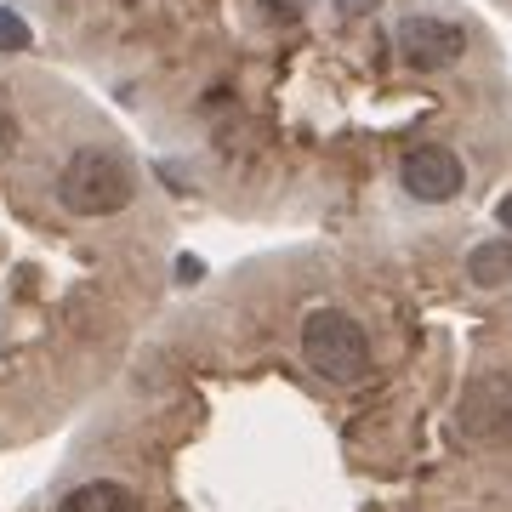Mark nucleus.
I'll use <instances>...</instances> for the list:
<instances>
[{
    "instance_id": "obj_1",
    "label": "nucleus",
    "mask_w": 512,
    "mask_h": 512,
    "mask_svg": "<svg viewBox=\"0 0 512 512\" xmlns=\"http://www.w3.org/2000/svg\"><path fill=\"white\" fill-rule=\"evenodd\" d=\"M131 194H137L131 171L114 160V154H103V148H80V154H69V165L57 171V200H63V211H74V217H120L131 205Z\"/></svg>"
},
{
    "instance_id": "obj_2",
    "label": "nucleus",
    "mask_w": 512,
    "mask_h": 512,
    "mask_svg": "<svg viewBox=\"0 0 512 512\" xmlns=\"http://www.w3.org/2000/svg\"><path fill=\"white\" fill-rule=\"evenodd\" d=\"M302 359H308L325 382H359L370 370L365 325L342 308H313L308 319H302Z\"/></svg>"
},
{
    "instance_id": "obj_3",
    "label": "nucleus",
    "mask_w": 512,
    "mask_h": 512,
    "mask_svg": "<svg viewBox=\"0 0 512 512\" xmlns=\"http://www.w3.org/2000/svg\"><path fill=\"white\" fill-rule=\"evenodd\" d=\"M404 194L421 205H444V200H456L461 183H467V171H461L456 160V148H444V143H421L404 154Z\"/></svg>"
},
{
    "instance_id": "obj_4",
    "label": "nucleus",
    "mask_w": 512,
    "mask_h": 512,
    "mask_svg": "<svg viewBox=\"0 0 512 512\" xmlns=\"http://www.w3.org/2000/svg\"><path fill=\"white\" fill-rule=\"evenodd\" d=\"M393 40H399V57L421 74L450 69V63H461V52H467V35L444 18H404Z\"/></svg>"
},
{
    "instance_id": "obj_5",
    "label": "nucleus",
    "mask_w": 512,
    "mask_h": 512,
    "mask_svg": "<svg viewBox=\"0 0 512 512\" xmlns=\"http://www.w3.org/2000/svg\"><path fill=\"white\" fill-rule=\"evenodd\" d=\"M461 427L473 439H512V382H478L461 404Z\"/></svg>"
},
{
    "instance_id": "obj_6",
    "label": "nucleus",
    "mask_w": 512,
    "mask_h": 512,
    "mask_svg": "<svg viewBox=\"0 0 512 512\" xmlns=\"http://www.w3.org/2000/svg\"><path fill=\"white\" fill-rule=\"evenodd\" d=\"M63 512H137L126 484H109V478H97V484H80V490L63 495Z\"/></svg>"
},
{
    "instance_id": "obj_7",
    "label": "nucleus",
    "mask_w": 512,
    "mask_h": 512,
    "mask_svg": "<svg viewBox=\"0 0 512 512\" xmlns=\"http://www.w3.org/2000/svg\"><path fill=\"white\" fill-rule=\"evenodd\" d=\"M467 274L478 285H512V239H490L467 256Z\"/></svg>"
},
{
    "instance_id": "obj_8",
    "label": "nucleus",
    "mask_w": 512,
    "mask_h": 512,
    "mask_svg": "<svg viewBox=\"0 0 512 512\" xmlns=\"http://www.w3.org/2000/svg\"><path fill=\"white\" fill-rule=\"evenodd\" d=\"M29 46V23L18 12H0V52H23Z\"/></svg>"
},
{
    "instance_id": "obj_9",
    "label": "nucleus",
    "mask_w": 512,
    "mask_h": 512,
    "mask_svg": "<svg viewBox=\"0 0 512 512\" xmlns=\"http://www.w3.org/2000/svg\"><path fill=\"white\" fill-rule=\"evenodd\" d=\"M12 148H18V120H12V103L0 97V160H6Z\"/></svg>"
},
{
    "instance_id": "obj_10",
    "label": "nucleus",
    "mask_w": 512,
    "mask_h": 512,
    "mask_svg": "<svg viewBox=\"0 0 512 512\" xmlns=\"http://www.w3.org/2000/svg\"><path fill=\"white\" fill-rule=\"evenodd\" d=\"M205 268H200V256H177V285H194Z\"/></svg>"
},
{
    "instance_id": "obj_11",
    "label": "nucleus",
    "mask_w": 512,
    "mask_h": 512,
    "mask_svg": "<svg viewBox=\"0 0 512 512\" xmlns=\"http://www.w3.org/2000/svg\"><path fill=\"white\" fill-rule=\"evenodd\" d=\"M336 6H342V12H348V18H359V12H376V6H382V0H336Z\"/></svg>"
},
{
    "instance_id": "obj_12",
    "label": "nucleus",
    "mask_w": 512,
    "mask_h": 512,
    "mask_svg": "<svg viewBox=\"0 0 512 512\" xmlns=\"http://www.w3.org/2000/svg\"><path fill=\"white\" fill-rule=\"evenodd\" d=\"M495 217H501V228H507V234H512V194H507V200H501V205H495Z\"/></svg>"
},
{
    "instance_id": "obj_13",
    "label": "nucleus",
    "mask_w": 512,
    "mask_h": 512,
    "mask_svg": "<svg viewBox=\"0 0 512 512\" xmlns=\"http://www.w3.org/2000/svg\"><path fill=\"white\" fill-rule=\"evenodd\" d=\"M268 6H279V12H302V0H268Z\"/></svg>"
}]
</instances>
